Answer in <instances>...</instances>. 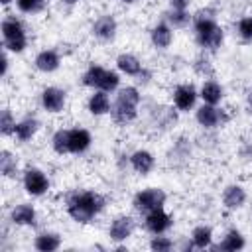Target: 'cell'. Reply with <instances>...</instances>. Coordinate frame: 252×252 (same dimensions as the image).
<instances>
[{"instance_id": "6da1fadb", "label": "cell", "mask_w": 252, "mask_h": 252, "mask_svg": "<svg viewBox=\"0 0 252 252\" xmlns=\"http://www.w3.org/2000/svg\"><path fill=\"white\" fill-rule=\"evenodd\" d=\"M106 201L100 193L96 191H81L69 197L67 201V215L79 222V224H89L102 209Z\"/></svg>"}, {"instance_id": "7a4b0ae2", "label": "cell", "mask_w": 252, "mask_h": 252, "mask_svg": "<svg viewBox=\"0 0 252 252\" xmlns=\"http://www.w3.org/2000/svg\"><path fill=\"white\" fill-rule=\"evenodd\" d=\"M193 32L195 39L203 49L217 51L222 45L224 32L215 20V12L211 10H201L199 14L193 16Z\"/></svg>"}, {"instance_id": "3957f363", "label": "cell", "mask_w": 252, "mask_h": 252, "mask_svg": "<svg viewBox=\"0 0 252 252\" xmlns=\"http://www.w3.org/2000/svg\"><path fill=\"white\" fill-rule=\"evenodd\" d=\"M142 100V94L136 87L128 85V87H122L118 89V94L110 106V116L116 124H130L132 120H136L138 116V104Z\"/></svg>"}, {"instance_id": "277c9868", "label": "cell", "mask_w": 252, "mask_h": 252, "mask_svg": "<svg viewBox=\"0 0 252 252\" xmlns=\"http://www.w3.org/2000/svg\"><path fill=\"white\" fill-rule=\"evenodd\" d=\"M2 30V47L8 53H22L28 47V32L20 18L6 16L0 24Z\"/></svg>"}, {"instance_id": "5b68a950", "label": "cell", "mask_w": 252, "mask_h": 252, "mask_svg": "<svg viewBox=\"0 0 252 252\" xmlns=\"http://www.w3.org/2000/svg\"><path fill=\"white\" fill-rule=\"evenodd\" d=\"M81 83L93 91H106L114 93L120 87V75L112 69H104L102 65H89V69L83 73Z\"/></svg>"}, {"instance_id": "8992f818", "label": "cell", "mask_w": 252, "mask_h": 252, "mask_svg": "<svg viewBox=\"0 0 252 252\" xmlns=\"http://www.w3.org/2000/svg\"><path fill=\"white\" fill-rule=\"evenodd\" d=\"M165 199L167 195L163 193V189L159 187H146L142 191H138L132 199V207L138 211V213H150L154 209H161L165 205Z\"/></svg>"}, {"instance_id": "52a82bcc", "label": "cell", "mask_w": 252, "mask_h": 252, "mask_svg": "<svg viewBox=\"0 0 252 252\" xmlns=\"http://www.w3.org/2000/svg\"><path fill=\"white\" fill-rule=\"evenodd\" d=\"M22 185H24L26 193L32 197H43L51 187L49 177L39 167H28L22 175Z\"/></svg>"}, {"instance_id": "ba28073f", "label": "cell", "mask_w": 252, "mask_h": 252, "mask_svg": "<svg viewBox=\"0 0 252 252\" xmlns=\"http://www.w3.org/2000/svg\"><path fill=\"white\" fill-rule=\"evenodd\" d=\"M195 120L199 126L211 130V128H219L226 122V116H224V110L219 108V106H213V104H201L197 110H195Z\"/></svg>"}, {"instance_id": "9c48e42d", "label": "cell", "mask_w": 252, "mask_h": 252, "mask_svg": "<svg viewBox=\"0 0 252 252\" xmlns=\"http://www.w3.org/2000/svg\"><path fill=\"white\" fill-rule=\"evenodd\" d=\"M39 100H41V108L45 112H51V114H57L65 108V102H67V93L59 87H45L39 94Z\"/></svg>"}, {"instance_id": "30bf717a", "label": "cell", "mask_w": 252, "mask_h": 252, "mask_svg": "<svg viewBox=\"0 0 252 252\" xmlns=\"http://www.w3.org/2000/svg\"><path fill=\"white\" fill-rule=\"evenodd\" d=\"M171 224H173V219H171V215H167L163 211V207L154 209V211L146 213V217H144V226L152 234H163L171 228Z\"/></svg>"}, {"instance_id": "8fae6325", "label": "cell", "mask_w": 252, "mask_h": 252, "mask_svg": "<svg viewBox=\"0 0 252 252\" xmlns=\"http://www.w3.org/2000/svg\"><path fill=\"white\" fill-rule=\"evenodd\" d=\"M134 228H136V222L130 215H118L112 219V222L108 226V236L112 242H124L132 236Z\"/></svg>"}, {"instance_id": "7c38bea8", "label": "cell", "mask_w": 252, "mask_h": 252, "mask_svg": "<svg viewBox=\"0 0 252 252\" xmlns=\"http://www.w3.org/2000/svg\"><path fill=\"white\" fill-rule=\"evenodd\" d=\"M197 98H199V91L189 83L177 85L173 89V104H175V108L179 112H189L195 106Z\"/></svg>"}, {"instance_id": "4fadbf2b", "label": "cell", "mask_w": 252, "mask_h": 252, "mask_svg": "<svg viewBox=\"0 0 252 252\" xmlns=\"http://www.w3.org/2000/svg\"><path fill=\"white\" fill-rule=\"evenodd\" d=\"M91 32H93V35H94L96 39H100V41H110V39H114V35H116V32H118V24H116L114 16L102 14V16H98V18L93 22Z\"/></svg>"}, {"instance_id": "5bb4252c", "label": "cell", "mask_w": 252, "mask_h": 252, "mask_svg": "<svg viewBox=\"0 0 252 252\" xmlns=\"http://www.w3.org/2000/svg\"><path fill=\"white\" fill-rule=\"evenodd\" d=\"M10 220L16 226H35L37 224V211L32 203H18L10 211Z\"/></svg>"}, {"instance_id": "9a60e30c", "label": "cell", "mask_w": 252, "mask_h": 252, "mask_svg": "<svg viewBox=\"0 0 252 252\" xmlns=\"http://www.w3.org/2000/svg\"><path fill=\"white\" fill-rule=\"evenodd\" d=\"M93 144V136L87 128L69 130V154H85Z\"/></svg>"}, {"instance_id": "2e32d148", "label": "cell", "mask_w": 252, "mask_h": 252, "mask_svg": "<svg viewBox=\"0 0 252 252\" xmlns=\"http://www.w3.org/2000/svg\"><path fill=\"white\" fill-rule=\"evenodd\" d=\"M246 191L242 185H226L224 191H222V205L228 209V211H236V209H242L244 203H246Z\"/></svg>"}, {"instance_id": "e0dca14e", "label": "cell", "mask_w": 252, "mask_h": 252, "mask_svg": "<svg viewBox=\"0 0 252 252\" xmlns=\"http://www.w3.org/2000/svg\"><path fill=\"white\" fill-rule=\"evenodd\" d=\"M33 65H35V69L41 71V73H53V71H57L59 65H61V55H59L55 49H41V51L35 55Z\"/></svg>"}, {"instance_id": "ac0fdd59", "label": "cell", "mask_w": 252, "mask_h": 252, "mask_svg": "<svg viewBox=\"0 0 252 252\" xmlns=\"http://www.w3.org/2000/svg\"><path fill=\"white\" fill-rule=\"evenodd\" d=\"M130 165L136 173L148 175L156 165V158L150 150H136V152L130 154Z\"/></svg>"}, {"instance_id": "d6986e66", "label": "cell", "mask_w": 252, "mask_h": 252, "mask_svg": "<svg viewBox=\"0 0 252 252\" xmlns=\"http://www.w3.org/2000/svg\"><path fill=\"white\" fill-rule=\"evenodd\" d=\"M150 39L154 43V47L158 49H167L173 41V28L167 24V22H159L152 28L150 32Z\"/></svg>"}, {"instance_id": "ffe728a7", "label": "cell", "mask_w": 252, "mask_h": 252, "mask_svg": "<svg viewBox=\"0 0 252 252\" xmlns=\"http://www.w3.org/2000/svg\"><path fill=\"white\" fill-rule=\"evenodd\" d=\"M116 69L128 77H140V73H144L142 61L134 53H120L116 57Z\"/></svg>"}, {"instance_id": "44dd1931", "label": "cell", "mask_w": 252, "mask_h": 252, "mask_svg": "<svg viewBox=\"0 0 252 252\" xmlns=\"http://www.w3.org/2000/svg\"><path fill=\"white\" fill-rule=\"evenodd\" d=\"M110 106H112V102H110V96H108L106 91H93V94L87 100V108H89V112L93 116H104V114H108L110 112Z\"/></svg>"}, {"instance_id": "7402d4cb", "label": "cell", "mask_w": 252, "mask_h": 252, "mask_svg": "<svg viewBox=\"0 0 252 252\" xmlns=\"http://www.w3.org/2000/svg\"><path fill=\"white\" fill-rule=\"evenodd\" d=\"M39 130V120L33 118V116H26L22 120L16 122V128H14V140L18 142H30Z\"/></svg>"}, {"instance_id": "603a6c76", "label": "cell", "mask_w": 252, "mask_h": 252, "mask_svg": "<svg viewBox=\"0 0 252 252\" xmlns=\"http://www.w3.org/2000/svg\"><path fill=\"white\" fill-rule=\"evenodd\" d=\"M199 96L203 98L205 104H213V106H217V104H220L222 98H224V89H222V85H219L217 81L209 79V81H205V83L201 85V89H199Z\"/></svg>"}, {"instance_id": "cb8c5ba5", "label": "cell", "mask_w": 252, "mask_h": 252, "mask_svg": "<svg viewBox=\"0 0 252 252\" xmlns=\"http://www.w3.org/2000/svg\"><path fill=\"white\" fill-rule=\"evenodd\" d=\"M61 246V236L57 232H51V230H45V232H39L35 238H33V248L39 250V252H53Z\"/></svg>"}, {"instance_id": "d4e9b609", "label": "cell", "mask_w": 252, "mask_h": 252, "mask_svg": "<svg viewBox=\"0 0 252 252\" xmlns=\"http://www.w3.org/2000/svg\"><path fill=\"white\" fill-rule=\"evenodd\" d=\"M244 246H246V240H244L242 232L236 230V228H232V230H228V232L222 236V240H220L215 248H219V250H228V252H236V250H242Z\"/></svg>"}, {"instance_id": "484cf974", "label": "cell", "mask_w": 252, "mask_h": 252, "mask_svg": "<svg viewBox=\"0 0 252 252\" xmlns=\"http://www.w3.org/2000/svg\"><path fill=\"white\" fill-rule=\"evenodd\" d=\"M191 244L195 248H209L213 246V230L211 226H205V224H199L191 230Z\"/></svg>"}, {"instance_id": "4316f807", "label": "cell", "mask_w": 252, "mask_h": 252, "mask_svg": "<svg viewBox=\"0 0 252 252\" xmlns=\"http://www.w3.org/2000/svg\"><path fill=\"white\" fill-rule=\"evenodd\" d=\"M51 150L59 156L69 154V130L67 128H59L53 136H51Z\"/></svg>"}, {"instance_id": "83f0119b", "label": "cell", "mask_w": 252, "mask_h": 252, "mask_svg": "<svg viewBox=\"0 0 252 252\" xmlns=\"http://www.w3.org/2000/svg\"><path fill=\"white\" fill-rule=\"evenodd\" d=\"M16 169H18V159L10 150H2L0 154V171L4 177H16Z\"/></svg>"}, {"instance_id": "f1b7e54d", "label": "cell", "mask_w": 252, "mask_h": 252, "mask_svg": "<svg viewBox=\"0 0 252 252\" xmlns=\"http://www.w3.org/2000/svg\"><path fill=\"white\" fill-rule=\"evenodd\" d=\"M16 116L12 114V110L8 108V106H4L2 108V112H0V132H2V136L4 138H8V136H14V128H16Z\"/></svg>"}, {"instance_id": "f546056e", "label": "cell", "mask_w": 252, "mask_h": 252, "mask_svg": "<svg viewBox=\"0 0 252 252\" xmlns=\"http://www.w3.org/2000/svg\"><path fill=\"white\" fill-rule=\"evenodd\" d=\"M165 20H167V24L173 26V28H183V26H187L193 18H191V14H189L187 10H173V8H169V12L165 14Z\"/></svg>"}, {"instance_id": "4dcf8cb0", "label": "cell", "mask_w": 252, "mask_h": 252, "mask_svg": "<svg viewBox=\"0 0 252 252\" xmlns=\"http://www.w3.org/2000/svg\"><path fill=\"white\" fill-rule=\"evenodd\" d=\"M14 4L22 14H37L39 10H43L45 0H16Z\"/></svg>"}, {"instance_id": "1f68e13d", "label": "cell", "mask_w": 252, "mask_h": 252, "mask_svg": "<svg viewBox=\"0 0 252 252\" xmlns=\"http://www.w3.org/2000/svg\"><path fill=\"white\" fill-rule=\"evenodd\" d=\"M150 248L156 252H167L173 248V240L167 236H161V234H154L150 240Z\"/></svg>"}, {"instance_id": "d6a6232c", "label": "cell", "mask_w": 252, "mask_h": 252, "mask_svg": "<svg viewBox=\"0 0 252 252\" xmlns=\"http://www.w3.org/2000/svg\"><path fill=\"white\" fill-rule=\"evenodd\" d=\"M236 32L244 41H252V16H244L236 24Z\"/></svg>"}, {"instance_id": "836d02e7", "label": "cell", "mask_w": 252, "mask_h": 252, "mask_svg": "<svg viewBox=\"0 0 252 252\" xmlns=\"http://www.w3.org/2000/svg\"><path fill=\"white\" fill-rule=\"evenodd\" d=\"M193 67H195V71H197L199 75H203V77H205V75H207V77L213 75V65H211V61H209L205 55L197 57L195 63H193Z\"/></svg>"}, {"instance_id": "e575fe53", "label": "cell", "mask_w": 252, "mask_h": 252, "mask_svg": "<svg viewBox=\"0 0 252 252\" xmlns=\"http://www.w3.org/2000/svg\"><path fill=\"white\" fill-rule=\"evenodd\" d=\"M191 0H169V8L173 10H187Z\"/></svg>"}, {"instance_id": "d590c367", "label": "cell", "mask_w": 252, "mask_h": 252, "mask_svg": "<svg viewBox=\"0 0 252 252\" xmlns=\"http://www.w3.org/2000/svg\"><path fill=\"white\" fill-rule=\"evenodd\" d=\"M8 67H10L8 51H6V49H2V71H0V75H2V77H6V75H8Z\"/></svg>"}, {"instance_id": "8d00e7d4", "label": "cell", "mask_w": 252, "mask_h": 252, "mask_svg": "<svg viewBox=\"0 0 252 252\" xmlns=\"http://www.w3.org/2000/svg\"><path fill=\"white\" fill-rule=\"evenodd\" d=\"M0 2H2V6H10V4L16 2V0H0Z\"/></svg>"}, {"instance_id": "74e56055", "label": "cell", "mask_w": 252, "mask_h": 252, "mask_svg": "<svg viewBox=\"0 0 252 252\" xmlns=\"http://www.w3.org/2000/svg\"><path fill=\"white\" fill-rule=\"evenodd\" d=\"M63 2H65V4H77L79 0H63Z\"/></svg>"}, {"instance_id": "f35d334b", "label": "cell", "mask_w": 252, "mask_h": 252, "mask_svg": "<svg viewBox=\"0 0 252 252\" xmlns=\"http://www.w3.org/2000/svg\"><path fill=\"white\" fill-rule=\"evenodd\" d=\"M250 104H252V91H250Z\"/></svg>"}, {"instance_id": "ab89813d", "label": "cell", "mask_w": 252, "mask_h": 252, "mask_svg": "<svg viewBox=\"0 0 252 252\" xmlns=\"http://www.w3.org/2000/svg\"><path fill=\"white\" fill-rule=\"evenodd\" d=\"M120 2H134V0H120Z\"/></svg>"}]
</instances>
